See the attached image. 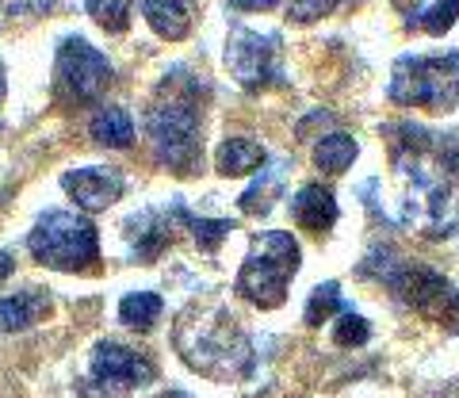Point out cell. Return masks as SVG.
<instances>
[{"mask_svg":"<svg viewBox=\"0 0 459 398\" xmlns=\"http://www.w3.org/2000/svg\"><path fill=\"white\" fill-rule=\"evenodd\" d=\"M386 134L398 177L394 219L429 238L452 234L459 226V177L444 161L440 134H429L413 123H391Z\"/></svg>","mask_w":459,"mask_h":398,"instance_id":"6da1fadb","label":"cell"},{"mask_svg":"<svg viewBox=\"0 0 459 398\" xmlns=\"http://www.w3.org/2000/svg\"><path fill=\"white\" fill-rule=\"evenodd\" d=\"M386 96L406 108L452 111L459 104V54H402Z\"/></svg>","mask_w":459,"mask_h":398,"instance_id":"7a4b0ae2","label":"cell"},{"mask_svg":"<svg viewBox=\"0 0 459 398\" xmlns=\"http://www.w3.org/2000/svg\"><path fill=\"white\" fill-rule=\"evenodd\" d=\"M299 273V241L287 230H261L253 238V249L238 273L234 291L249 298L253 307L272 310L283 303L287 283Z\"/></svg>","mask_w":459,"mask_h":398,"instance_id":"3957f363","label":"cell"},{"mask_svg":"<svg viewBox=\"0 0 459 398\" xmlns=\"http://www.w3.org/2000/svg\"><path fill=\"white\" fill-rule=\"evenodd\" d=\"M27 249L35 253L39 264L57 268V273H84L100 261L96 226L74 211H47L27 238Z\"/></svg>","mask_w":459,"mask_h":398,"instance_id":"277c9868","label":"cell"},{"mask_svg":"<svg viewBox=\"0 0 459 398\" xmlns=\"http://www.w3.org/2000/svg\"><path fill=\"white\" fill-rule=\"evenodd\" d=\"M150 142L153 158L172 173H192L199 165V108L192 96H169L150 108Z\"/></svg>","mask_w":459,"mask_h":398,"instance_id":"5b68a950","label":"cell"},{"mask_svg":"<svg viewBox=\"0 0 459 398\" xmlns=\"http://www.w3.org/2000/svg\"><path fill=\"white\" fill-rule=\"evenodd\" d=\"M111 84V62L100 54L92 42H84L81 35H69L57 50V65H54V89L69 104H92L104 96Z\"/></svg>","mask_w":459,"mask_h":398,"instance_id":"8992f818","label":"cell"},{"mask_svg":"<svg viewBox=\"0 0 459 398\" xmlns=\"http://www.w3.org/2000/svg\"><path fill=\"white\" fill-rule=\"evenodd\" d=\"M234 318H226V315H219L214 322H184L180 330L184 333H195V341L192 337H177L180 341V352H184V360H188L192 368H199L204 376H241L234 364H230V357H246V360H253L249 357V341L241 337L234 325H230Z\"/></svg>","mask_w":459,"mask_h":398,"instance_id":"52a82bcc","label":"cell"},{"mask_svg":"<svg viewBox=\"0 0 459 398\" xmlns=\"http://www.w3.org/2000/svg\"><path fill=\"white\" fill-rule=\"evenodd\" d=\"M226 69L241 89H268L280 81V47L272 35H256L249 27H238L226 47Z\"/></svg>","mask_w":459,"mask_h":398,"instance_id":"ba28073f","label":"cell"},{"mask_svg":"<svg viewBox=\"0 0 459 398\" xmlns=\"http://www.w3.org/2000/svg\"><path fill=\"white\" fill-rule=\"evenodd\" d=\"M153 376H157L153 360H146L134 349H123V345L104 341V345H96V352H92V379L115 387V398H123V391H131V387L150 383Z\"/></svg>","mask_w":459,"mask_h":398,"instance_id":"9c48e42d","label":"cell"},{"mask_svg":"<svg viewBox=\"0 0 459 398\" xmlns=\"http://www.w3.org/2000/svg\"><path fill=\"white\" fill-rule=\"evenodd\" d=\"M62 188L77 199L81 211H108L123 195V173L111 165L74 169V173L62 177Z\"/></svg>","mask_w":459,"mask_h":398,"instance_id":"30bf717a","label":"cell"},{"mask_svg":"<svg viewBox=\"0 0 459 398\" xmlns=\"http://www.w3.org/2000/svg\"><path fill=\"white\" fill-rule=\"evenodd\" d=\"M291 219L310 234H325L337 222V199L322 184H307L291 195Z\"/></svg>","mask_w":459,"mask_h":398,"instance_id":"8fae6325","label":"cell"},{"mask_svg":"<svg viewBox=\"0 0 459 398\" xmlns=\"http://www.w3.org/2000/svg\"><path fill=\"white\" fill-rule=\"evenodd\" d=\"M42 315H50V295L42 288H27L8 298H0V333H16L35 325Z\"/></svg>","mask_w":459,"mask_h":398,"instance_id":"7c38bea8","label":"cell"},{"mask_svg":"<svg viewBox=\"0 0 459 398\" xmlns=\"http://www.w3.org/2000/svg\"><path fill=\"white\" fill-rule=\"evenodd\" d=\"M131 226H138V230H131L134 257H138V261H153L157 253L169 246V238H172L169 211H165V215H161V211H142V215L131 219Z\"/></svg>","mask_w":459,"mask_h":398,"instance_id":"4fadbf2b","label":"cell"},{"mask_svg":"<svg viewBox=\"0 0 459 398\" xmlns=\"http://www.w3.org/2000/svg\"><path fill=\"white\" fill-rule=\"evenodd\" d=\"M214 165H219L222 177H246L264 165V146L253 138H226L214 153Z\"/></svg>","mask_w":459,"mask_h":398,"instance_id":"5bb4252c","label":"cell"},{"mask_svg":"<svg viewBox=\"0 0 459 398\" xmlns=\"http://www.w3.org/2000/svg\"><path fill=\"white\" fill-rule=\"evenodd\" d=\"M142 12H146V23L153 27L161 39H184L188 35V27H192V16H188V8L180 4V0H146L142 4Z\"/></svg>","mask_w":459,"mask_h":398,"instance_id":"9a60e30c","label":"cell"},{"mask_svg":"<svg viewBox=\"0 0 459 398\" xmlns=\"http://www.w3.org/2000/svg\"><path fill=\"white\" fill-rule=\"evenodd\" d=\"M89 131H92V138L100 142V146L126 150L134 142V119L126 116L123 108H104V111H96V116H92Z\"/></svg>","mask_w":459,"mask_h":398,"instance_id":"2e32d148","label":"cell"},{"mask_svg":"<svg viewBox=\"0 0 459 398\" xmlns=\"http://www.w3.org/2000/svg\"><path fill=\"white\" fill-rule=\"evenodd\" d=\"M356 153H360L356 138L337 131V134H325L318 146H314V165L325 169V173H344V169L356 161Z\"/></svg>","mask_w":459,"mask_h":398,"instance_id":"e0dca14e","label":"cell"},{"mask_svg":"<svg viewBox=\"0 0 459 398\" xmlns=\"http://www.w3.org/2000/svg\"><path fill=\"white\" fill-rule=\"evenodd\" d=\"M161 295H153V291H131L119 303V318L131 325V330H150V325L161 318Z\"/></svg>","mask_w":459,"mask_h":398,"instance_id":"ac0fdd59","label":"cell"},{"mask_svg":"<svg viewBox=\"0 0 459 398\" xmlns=\"http://www.w3.org/2000/svg\"><path fill=\"white\" fill-rule=\"evenodd\" d=\"M84 8H89V16L104 27L108 35H123L126 23H131L134 0H84Z\"/></svg>","mask_w":459,"mask_h":398,"instance_id":"d6986e66","label":"cell"},{"mask_svg":"<svg viewBox=\"0 0 459 398\" xmlns=\"http://www.w3.org/2000/svg\"><path fill=\"white\" fill-rule=\"evenodd\" d=\"M264 173V180H256L253 188L241 195V211H246V215H264V211L272 207V195L280 192V173L283 169H261Z\"/></svg>","mask_w":459,"mask_h":398,"instance_id":"ffe728a7","label":"cell"},{"mask_svg":"<svg viewBox=\"0 0 459 398\" xmlns=\"http://www.w3.org/2000/svg\"><path fill=\"white\" fill-rule=\"evenodd\" d=\"M180 219L192 226V238L199 241V249H219V241L234 230V222H226V219H195V215H188V211L180 207Z\"/></svg>","mask_w":459,"mask_h":398,"instance_id":"44dd1931","label":"cell"},{"mask_svg":"<svg viewBox=\"0 0 459 398\" xmlns=\"http://www.w3.org/2000/svg\"><path fill=\"white\" fill-rule=\"evenodd\" d=\"M333 310H344V303H341V288L333 280L329 283H318L314 288V295H310V303H307V325H322Z\"/></svg>","mask_w":459,"mask_h":398,"instance_id":"7402d4cb","label":"cell"},{"mask_svg":"<svg viewBox=\"0 0 459 398\" xmlns=\"http://www.w3.org/2000/svg\"><path fill=\"white\" fill-rule=\"evenodd\" d=\"M455 16H459V0H437L429 12H421V16H413L410 20V27L418 23V27H425L429 35H444L448 27L455 23Z\"/></svg>","mask_w":459,"mask_h":398,"instance_id":"603a6c76","label":"cell"},{"mask_svg":"<svg viewBox=\"0 0 459 398\" xmlns=\"http://www.w3.org/2000/svg\"><path fill=\"white\" fill-rule=\"evenodd\" d=\"M371 337L368 322L360 315H352V310H341V322L333 325V341L341 349H352V345H364V341Z\"/></svg>","mask_w":459,"mask_h":398,"instance_id":"cb8c5ba5","label":"cell"},{"mask_svg":"<svg viewBox=\"0 0 459 398\" xmlns=\"http://www.w3.org/2000/svg\"><path fill=\"white\" fill-rule=\"evenodd\" d=\"M337 4H349V0H291V8H287V16L295 23H310V20H322L329 16Z\"/></svg>","mask_w":459,"mask_h":398,"instance_id":"d4e9b609","label":"cell"},{"mask_svg":"<svg viewBox=\"0 0 459 398\" xmlns=\"http://www.w3.org/2000/svg\"><path fill=\"white\" fill-rule=\"evenodd\" d=\"M440 150H444V161H448V169L459 177V134H448V138L440 134Z\"/></svg>","mask_w":459,"mask_h":398,"instance_id":"484cf974","label":"cell"},{"mask_svg":"<svg viewBox=\"0 0 459 398\" xmlns=\"http://www.w3.org/2000/svg\"><path fill=\"white\" fill-rule=\"evenodd\" d=\"M230 4H234L238 12H253V8H272V4H276V0H230Z\"/></svg>","mask_w":459,"mask_h":398,"instance_id":"4316f807","label":"cell"},{"mask_svg":"<svg viewBox=\"0 0 459 398\" xmlns=\"http://www.w3.org/2000/svg\"><path fill=\"white\" fill-rule=\"evenodd\" d=\"M12 268H16V261H12L8 253H0V280H4V276L12 273Z\"/></svg>","mask_w":459,"mask_h":398,"instance_id":"83f0119b","label":"cell"},{"mask_svg":"<svg viewBox=\"0 0 459 398\" xmlns=\"http://www.w3.org/2000/svg\"><path fill=\"white\" fill-rule=\"evenodd\" d=\"M391 4H394L398 12H413V8H418V4H421V0H391Z\"/></svg>","mask_w":459,"mask_h":398,"instance_id":"f1b7e54d","label":"cell"},{"mask_svg":"<svg viewBox=\"0 0 459 398\" xmlns=\"http://www.w3.org/2000/svg\"><path fill=\"white\" fill-rule=\"evenodd\" d=\"M4 89H8L4 84V65H0V100H4Z\"/></svg>","mask_w":459,"mask_h":398,"instance_id":"f546056e","label":"cell"},{"mask_svg":"<svg viewBox=\"0 0 459 398\" xmlns=\"http://www.w3.org/2000/svg\"><path fill=\"white\" fill-rule=\"evenodd\" d=\"M157 398H188V394H180V391H165V394H157Z\"/></svg>","mask_w":459,"mask_h":398,"instance_id":"4dcf8cb0","label":"cell"}]
</instances>
